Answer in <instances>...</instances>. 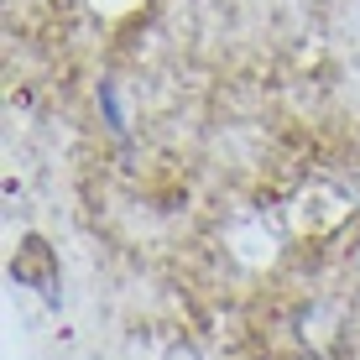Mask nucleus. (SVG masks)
Instances as JSON below:
<instances>
[{
  "label": "nucleus",
  "mask_w": 360,
  "mask_h": 360,
  "mask_svg": "<svg viewBox=\"0 0 360 360\" xmlns=\"http://www.w3.org/2000/svg\"><path fill=\"white\" fill-rule=\"evenodd\" d=\"M11 271H16V282H32V288H42V292H53V282H58V266H53V256H47V245L32 240L21 245V256L11 262Z\"/></svg>",
  "instance_id": "f257e3e1"
}]
</instances>
